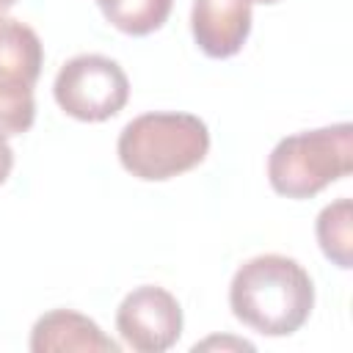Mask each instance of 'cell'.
Masks as SVG:
<instances>
[{
  "mask_svg": "<svg viewBox=\"0 0 353 353\" xmlns=\"http://www.w3.org/2000/svg\"><path fill=\"white\" fill-rule=\"evenodd\" d=\"M229 306L243 325L265 336H290L314 309V281L298 259L259 254L234 270Z\"/></svg>",
  "mask_w": 353,
  "mask_h": 353,
  "instance_id": "1",
  "label": "cell"
},
{
  "mask_svg": "<svg viewBox=\"0 0 353 353\" xmlns=\"http://www.w3.org/2000/svg\"><path fill=\"white\" fill-rule=\"evenodd\" d=\"M127 174L143 182H165L196 168L210 152V130L193 113L154 110L124 124L116 143Z\"/></svg>",
  "mask_w": 353,
  "mask_h": 353,
  "instance_id": "2",
  "label": "cell"
},
{
  "mask_svg": "<svg viewBox=\"0 0 353 353\" xmlns=\"http://www.w3.org/2000/svg\"><path fill=\"white\" fill-rule=\"evenodd\" d=\"M353 168V127L339 121L331 127L303 130L281 138L268 157V179L279 196L312 199Z\"/></svg>",
  "mask_w": 353,
  "mask_h": 353,
  "instance_id": "3",
  "label": "cell"
},
{
  "mask_svg": "<svg viewBox=\"0 0 353 353\" xmlns=\"http://www.w3.org/2000/svg\"><path fill=\"white\" fill-rule=\"evenodd\" d=\"M44 47L22 19L0 17V132L22 135L36 121L33 88L41 74Z\"/></svg>",
  "mask_w": 353,
  "mask_h": 353,
  "instance_id": "4",
  "label": "cell"
},
{
  "mask_svg": "<svg viewBox=\"0 0 353 353\" xmlns=\"http://www.w3.org/2000/svg\"><path fill=\"white\" fill-rule=\"evenodd\" d=\"M58 108L77 121H108L130 99V80L124 69L97 52L69 58L52 83Z\"/></svg>",
  "mask_w": 353,
  "mask_h": 353,
  "instance_id": "5",
  "label": "cell"
},
{
  "mask_svg": "<svg viewBox=\"0 0 353 353\" xmlns=\"http://www.w3.org/2000/svg\"><path fill=\"white\" fill-rule=\"evenodd\" d=\"M116 331L138 353H163L182 336V306L168 290L141 284L119 303Z\"/></svg>",
  "mask_w": 353,
  "mask_h": 353,
  "instance_id": "6",
  "label": "cell"
},
{
  "mask_svg": "<svg viewBox=\"0 0 353 353\" xmlns=\"http://www.w3.org/2000/svg\"><path fill=\"white\" fill-rule=\"evenodd\" d=\"M190 30L199 50L210 58H232L251 33L248 0H193Z\"/></svg>",
  "mask_w": 353,
  "mask_h": 353,
  "instance_id": "7",
  "label": "cell"
},
{
  "mask_svg": "<svg viewBox=\"0 0 353 353\" xmlns=\"http://www.w3.org/2000/svg\"><path fill=\"white\" fill-rule=\"evenodd\" d=\"M30 350L33 353H55V350L119 353L121 345L113 342L91 317H85L74 309H52L33 323Z\"/></svg>",
  "mask_w": 353,
  "mask_h": 353,
  "instance_id": "8",
  "label": "cell"
},
{
  "mask_svg": "<svg viewBox=\"0 0 353 353\" xmlns=\"http://www.w3.org/2000/svg\"><path fill=\"white\" fill-rule=\"evenodd\" d=\"M353 204L347 196L325 204L317 215L314 234L323 254L342 270L353 268Z\"/></svg>",
  "mask_w": 353,
  "mask_h": 353,
  "instance_id": "9",
  "label": "cell"
},
{
  "mask_svg": "<svg viewBox=\"0 0 353 353\" xmlns=\"http://www.w3.org/2000/svg\"><path fill=\"white\" fill-rule=\"evenodd\" d=\"M102 17L127 36H149L160 30L174 0H97Z\"/></svg>",
  "mask_w": 353,
  "mask_h": 353,
  "instance_id": "10",
  "label": "cell"
},
{
  "mask_svg": "<svg viewBox=\"0 0 353 353\" xmlns=\"http://www.w3.org/2000/svg\"><path fill=\"white\" fill-rule=\"evenodd\" d=\"M207 347H237V350H254V345H251V342H245V339H229V336H223V339L210 336V339H204V342L193 345V350H196V353H199V350H207Z\"/></svg>",
  "mask_w": 353,
  "mask_h": 353,
  "instance_id": "11",
  "label": "cell"
},
{
  "mask_svg": "<svg viewBox=\"0 0 353 353\" xmlns=\"http://www.w3.org/2000/svg\"><path fill=\"white\" fill-rule=\"evenodd\" d=\"M11 168H14V149L8 143V135L0 132V185L8 179Z\"/></svg>",
  "mask_w": 353,
  "mask_h": 353,
  "instance_id": "12",
  "label": "cell"
},
{
  "mask_svg": "<svg viewBox=\"0 0 353 353\" xmlns=\"http://www.w3.org/2000/svg\"><path fill=\"white\" fill-rule=\"evenodd\" d=\"M14 3H17V0H0V17H3V14H6V11L14 6Z\"/></svg>",
  "mask_w": 353,
  "mask_h": 353,
  "instance_id": "13",
  "label": "cell"
},
{
  "mask_svg": "<svg viewBox=\"0 0 353 353\" xmlns=\"http://www.w3.org/2000/svg\"><path fill=\"white\" fill-rule=\"evenodd\" d=\"M248 3H265V6H270V3H279V0H248Z\"/></svg>",
  "mask_w": 353,
  "mask_h": 353,
  "instance_id": "14",
  "label": "cell"
}]
</instances>
